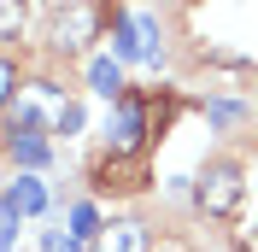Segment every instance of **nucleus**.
<instances>
[{"label":"nucleus","instance_id":"1","mask_svg":"<svg viewBox=\"0 0 258 252\" xmlns=\"http://www.w3.org/2000/svg\"><path fill=\"white\" fill-rule=\"evenodd\" d=\"M194 200H200L206 217H235L241 200H246V170L235 158H211L206 170H200V182H194Z\"/></svg>","mask_w":258,"mask_h":252},{"label":"nucleus","instance_id":"2","mask_svg":"<svg viewBox=\"0 0 258 252\" xmlns=\"http://www.w3.org/2000/svg\"><path fill=\"white\" fill-rule=\"evenodd\" d=\"M153 129H164L159 100L123 94V100H117V123H112V158H141V147H147V135H153Z\"/></svg>","mask_w":258,"mask_h":252},{"label":"nucleus","instance_id":"3","mask_svg":"<svg viewBox=\"0 0 258 252\" xmlns=\"http://www.w3.org/2000/svg\"><path fill=\"white\" fill-rule=\"evenodd\" d=\"M94 35H100V6H94V0H59L53 30H47L53 47H59V53H82Z\"/></svg>","mask_w":258,"mask_h":252},{"label":"nucleus","instance_id":"4","mask_svg":"<svg viewBox=\"0 0 258 252\" xmlns=\"http://www.w3.org/2000/svg\"><path fill=\"white\" fill-rule=\"evenodd\" d=\"M88 252H153V235H147V223L117 217V223H106V229L88 240Z\"/></svg>","mask_w":258,"mask_h":252},{"label":"nucleus","instance_id":"5","mask_svg":"<svg viewBox=\"0 0 258 252\" xmlns=\"http://www.w3.org/2000/svg\"><path fill=\"white\" fill-rule=\"evenodd\" d=\"M6 205H12L18 217H41V211H47V188H41L35 176H18L12 188H6Z\"/></svg>","mask_w":258,"mask_h":252},{"label":"nucleus","instance_id":"6","mask_svg":"<svg viewBox=\"0 0 258 252\" xmlns=\"http://www.w3.org/2000/svg\"><path fill=\"white\" fill-rule=\"evenodd\" d=\"M112 47H117V59H147V35H141V24L135 18H112Z\"/></svg>","mask_w":258,"mask_h":252},{"label":"nucleus","instance_id":"7","mask_svg":"<svg viewBox=\"0 0 258 252\" xmlns=\"http://www.w3.org/2000/svg\"><path fill=\"white\" fill-rule=\"evenodd\" d=\"M88 82H94V94H106V100H123V94H129L117 59H94V65H88Z\"/></svg>","mask_w":258,"mask_h":252},{"label":"nucleus","instance_id":"8","mask_svg":"<svg viewBox=\"0 0 258 252\" xmlns=\"http://www.w3.org/2000/svg\"><path fill=\"white\" fill-rule=\"evenodd\" d=\"M6 147H12V158H18V164H30V170H41V164L53 158V147L41 141V135H12Z\"/></svg>","mask_w":258,"mask_h":252},{"label":"nucleus","instance_id":"9","mask_svg":"<svg viewBox=\"0 0 258 252\" xmlns=\"http://www.w3.org/2000/svg\"><path fill=\"white\" fill-rule=\"evenodd\" d=\"M30 24V0H0V41H24Z\"/></svg>","mask_w":258,"mask_h":252},{"label":"nucleus","instance_id":"10","mask_svg":"<svg viewBox=\"0 0 258 252\" xmlns=\"http://www.w3.org/2000/svg\"><path fill=\"white\" fill-rule=\"evenodd\" d=\"M100 229H106V223H100L94 205H71V235H77V240H94Z\"/></svg>","mask_w":258,"mask_h":252},{"label":"nucleus","instance_id":"11","mask_svg":"<svg viewBox=\"0 0 258 252\" xmlns=\"http://www.w3.org/2000/svg\"><path fill=\"white\" fill-rule=\"evenodd\" d=\"M41 252H88V240H77L71 229H41Z\"/></svg>","mask_w":258,"mask_h":252},{"label":"nucleus","instance_id":"12","mask_svg":"<svg viewBox=\"0 0 258 252\" xmlns=\"http://www.w3.org/2000/svg\"><path fill=\"white\" fill-rule=\"evenodd\" d=\"M12 240H18V211L0 200V252H12Z\"/></svg>","mask_w":258,"mask_h":252},{"label":"nucleus","instance_id":"13","mask_svg":"<svg viewBox=\"0 0 258 252\" xmlns=\"http://www.w3.org/2000/svg\"><path fill=\"white\" fill-rule=\"evenodd\" d=\"M12 88H18V71H12V59H6V53H0V106L12 100Z\"/></svg>","mask_w":258,"mask_h":252},{"label":"nucleus","instance_id":"14","mask_svg":"<svg viewBox=\"0 0 258 252\" xmlns=\"http://www.w3.org/2000/svg\"><path fill=\"white\" fill-rule=\"evenodd\" d=\"M53 129H59V135H71V129H82V106H64V111H59V123H53Z\"/></svg>","mask_w":258,"mask_h":252}]
</instances>
